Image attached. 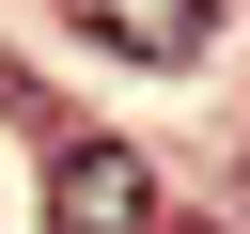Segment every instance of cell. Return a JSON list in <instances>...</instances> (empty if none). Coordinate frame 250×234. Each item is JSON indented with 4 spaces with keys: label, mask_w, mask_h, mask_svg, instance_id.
Segmentation results:
<instances>
[{
    "label": "cell",
    "mask_w": 250,
    "mask_h": 234,
    "mask_svg": "<svg viewBox=\"0 0 250 234\" xmlns=\"http://www.w3.org/2000/svg\"><path fill=\"white\" fill-rule=\"evenodd\" d=\"M109 62H156V78H188L203 47H219V0H62Z\"/></svg>",
    "instance_id": "2"
},
{
    "label": "cell",
    "mask_w": 250,
    "mask_h": 234,
    "mask_svg": "<svg viewBox=\"0 0 250 234\" xmlns=\"http://www.w3.org/2000/svg\"><path fill=\"white\" fill-rule=\"evenodd\" d=\"M141 218H156L141 140H62L47 156V234H141Z\"/></svg>",
    "instance_id": "1"
}]
</instances>
